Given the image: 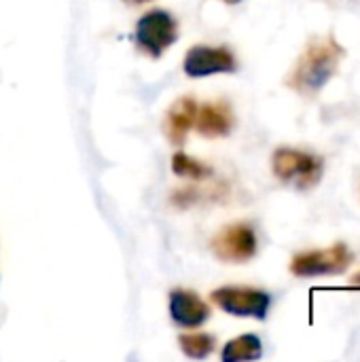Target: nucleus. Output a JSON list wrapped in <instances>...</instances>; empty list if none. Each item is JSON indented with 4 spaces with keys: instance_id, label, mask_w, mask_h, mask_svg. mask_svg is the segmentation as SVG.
<instances>
[{
    "instance_id": "nucleus-1",
    "label": "nucleus",
    "mask_w": 360,
    "mask_h": 362,
    "mask_svg": "<svg viewBox=\"0 0 360 362\" xmlns=\"http://www.w3.org/2000/svg\"><path fill=\"white\" fill-rule=\"evenodd\" d=\"M344 55L346 51L333 36L310 40L289 72L286 85L301 95H316L335 76Z\"/></svg>"
},
{
    "instance_id": "nucleus-2",
    "label": "nucleus",
    "mask_w": 360,
    "mask_h": 362,
    "mask_svg": "<svg viewBox=\"0 0 360 362\" xmlns=\"http://www.w3.org/2000/svg\"><path fill=\"white\" fill-rule=\"evenodd\" d=\"M272 172L280 182L291 185L297 191H310L323 180L325 161L308 151L280 146L272 155Z\"/></svg>"
},
{
    "instance_id": "nucleus-3",
    "label": "nucleus",
    "mask_w": 360,
    "mask_h": 362,
    "mask_svg": "<svg viewBox=\"0 0 360 362\" xmlns=\"http://www.w3.org/2000/svg\"><path fill=\"white\" fill-rule=\"evenodd\" d=\"M134 40L144 55L159 59L178 40V21L170 11L151 8L138 19Z\"/></svg>"
},
{
    "instance_id": "nucleus-4",
    "label": "nucleus",
    "mask_w": 360,
    "mask_h": 362,
    "mask_svg": "<svg viewBox=\"0 0 360 362\" xmlns=\"http://www.w3.org/2000/svg\"><path fill=\"white\" fill-rule=\"evenodd\" d=\"M212 303L229 316L265 320L272 308L269 293L252 286H223L210 295Z\"/></svg>"
},
{
    "instance_id": "nucleus-5",
    "label": "nucleus",
    "mask_w": 360,
    "mask_h": 362,
    "mask_svg": "<svg viewBox=\"0 0 360 362\" xmlns=\"http://www.w3.org/2000/svg\"><path fill=\"white\" fill-rule=\"evenodd\" d=\"M210 248L219 261L242 265L257 255L259 238L248 223H233L216 231V235L210 242Z\"/></svg>"
},
{
    "instance_id": "nucleus-6",
    "label": "nucleus",
    "mask_w": 360,
    "mask_h": 362,
    "mask_svg": "<svg viewBox=\"0 0 360 362\" xmlns=\"http://www.w3.org/2000/svg\"><path fill=\"white\" fill-rule=\"evenodd\" d=\"M352 252L346 244H335L325 250H308L291 261V274L297 278H318L342 274L350 267Z\"/></svg>"
},
{
    "instance_id": "nucleus-7",
    "label": "nucleus",
    "mask_w": 360,
    "mask_h": 362,
    "mask_svg": "<svg viewBox=\"0 0 360 362\" xmlns=\"http://www.w3.org/2000/svg\"><path fill=\"white\" fill-rule=\"evenodd\" d=\"M182 70L189 78H206L238 70V59L229 47L193 45L182 59Z\"/></svg>"
},
{
    "instance_id": "nucleus-8",
    "label": "nucleus",
    "mask_w": 360,
    "mask_h": 362,
    "mask_svg": "<svg viewBox=\"0 0 360 362\" xmlns=\"http://www.w3.org/2000/svg\"><path fill=\"white\" fill-rule=\"evenodd\" d=\"M168 312H170L172 322L185 331L204 327L212 316L210 305L195 291H187V288H174L170 293Z\"/></svg>"
},
{
    "instance_id": "nucleus-9",
    "label": "nucleus",
    "mask_w": 360,
    "mask_h": 362,
    "mask_svg": "<svg viewBox=\"0 0 360 362\" xmlns=\"http://www.w3.org/2000/svg\"><path fill=\"white\" fill-rule=\"evenodd\" d=\"M199 136L204 138H225L236 127V115L227 100H212L197 106L195 125Z\"/></svg>"
},
{
    "instance_id": "nucleus-10",
    "label": "nucleus",
    "mask_w": 360,
    "mask_h": 362,
    "mask_svg": "<svg viewBox=\"0 0 360 362\" xmlns=\"http://www.w3.org/2000/svg\"><path fill=\"white\" fill-rule=\"evenodd\" d=\"M197 106L199 104L195 102V98H189V95H182L170 104V108L163 117V134L170 144H174V146L185 144L189 132L195 125Z\"/></svg>"
},
{
    "instance_id": "nucleus-11",
    "label": "nucleus",
    "mask_w": 360,
    "mask_h": 362,
    "mask_svg": "<svg viewBox=\"0 0 360 362\" xmlns=\"http://www.w3.org/2000/svg\"><path fill=\"white\" fill-rule=\"evenodd\" d=\"M261 356H263V344L252 333H246V335H240V337L227 341L223 352H221V361L223 362L259 361Z\"/></svg>"
},
{
    "instance_id": "nucleus-12",
    "label": "nucleus",
    "mask_w": 360,
    "mask_h": 362,
    "mask_svg": "<svg viewBox=\"0 0 360 362\" xmlns=\"http://www.w3.org/2000/svg\"><path fill=\"white\" fill-rule=\"evenodd\" d=\"M178 346H180V352H182L187 358L204 361V358H208V356L214 352L216 339H214L210 333L187 331V333H182V335L178 337Z\"/></svg>"
},
{
    "instance_id": "nucleus-13",
    "label": "nucleus",
    "mask_w": 360,
    "mask_h": 362,
    "mask_svg": "<svg viewBox=\"0 0 360 362\" xmlns=\"http://www.w3.org/2000/svg\"><path fill=\"white\" fill-rule=\"evenodd\" d=\"M172 172L178 176V178H187V180H193V182H202V180H208L212 176V168L187 153H176L172 157Z\"/></svg>"
},
{
    "instance_id": "nucleus-14",
    "label": "nucleus",
    "mask_w": 360,
    "mask_h": 362,
    "mask_svg": "<svg viewBox=\"0 0 360 362\" xmlns=\"http://www.w3.org/2000/svg\"><path fill=\"white\" fill-rule=\"evenodd\" d=\"M350 286H354V288H360V272H356V274L352 276V280H350Z\"/></svg>"
},
{
    "instance_id": "nucleus-15",
    "label": "nucleus",
    "mask_w": 360,
    "mask_h": 362,
    "mask_svg": "<svg viewBox=\"0 0 360 362\" xmlns=\"http://www.w3.org/2000/svg\"><path fill=\"white\" fill-rule=\"evenodd\" d=\"M125 4H132V6H140V4H146V2H153V0H123Z\"/></svg>"
},
{
    "instance_id": "nucleus-16",
    "label": "nucleus",
    "mask_w": 360,
    "mask_h": 362,
    "mask_svg": "<svg viewBox=\"0 0 360 362\" xmlns=\"http://www.w3.org/2000/svg\"><path fill=\"white\" fill-rule=\"evenodd\" d=\"M223 2H225V4H231V6H233V4H240L242 0H223Z\"/></svg>"
}]
</instances>
